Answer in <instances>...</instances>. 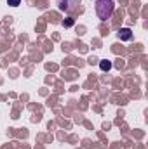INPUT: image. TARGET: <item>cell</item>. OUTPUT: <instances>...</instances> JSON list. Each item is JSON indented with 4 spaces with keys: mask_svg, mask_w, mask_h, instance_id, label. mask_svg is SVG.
<instances>
[{
    "mask_svg": "<svg viewBox=\"0 0 148 149\" xmlns=\"http://www.w3.org/2000/svg\"><path fill=\"white\" fill-rule=\"evenodd\" d=\"M113 9H115V5L111 0H96V14L99 19H103V21L110 19L113 14Z\"/></svg>",
    "mask_w": 148,
    "mask_h": 149,
    "instance_id": "6da1fadb",
    "label": "cell"
},
{
    "mask_svg": "<svg viewBox=\"0 0 148 149\" xmlns=\"http://www.w3.org/2000/svg\"><path fill=\"white\" fill-rule=\"evenodd\" d=\"M82 0H58V9L61 12H75L78 7H80Z\"/></svg>",
    "mask_w": 148,
    "mask_h": 149,
    "instance_id": "7a4b0ae2",
    "label": "cell"
},
{
    "mask_svg": "<svg viewBox=\"0 0 148 149\" xmlns=\"http://www.w3.org/2000/svg\"><path fill=\"white\" fill-rule=\"evenodd\" d=\"M118 38H120V40H131V38H132V31H131L129 28H122L120 33H118Z\"/></svg>",
    "mask_w": 148,
    "mask_h": 149,
    "instance_id": "3957f363",
    "label": "cell"
},
{
    "mask_svg": "<svg viewBox=\"0 0 148 149\" xmlns=\"http://www.w3.org/2000/svg\"><path fill=\"white\" fill-rule=\"evenodd\" d=\"M99 68H101L103 71H110L111 70V63L110 61H101V63H99Z\"/></svg>",
    "mask_w": 148,
    "mask_h": 149,
    "instance_id": "277c9868",
    "label": "cell"
},
{
    "mask_svg": "<svg viewBox=\"0 0 148 149\" xmlns=\"http://www.w3.org/2000/svg\"><path fill=\"white\" fill-rule=\"evenodd\" d=\"M73 23H75L73 17H66V19L63 21V26H65V28H70V26H73Z\"/></svg>",
    "mask_w": 148,
    "mask_h": 149,
    "instance_id": "5b68a950",
    "label": "cell"
},
{
    "mask_svg": "<svg viewBox=\"0 0 148 149\" xmlns=\"http://www.w3.org/2000/svg\"><path fill=\"white\" fill-rule=\"evenodd\" d=\"M7 3H9V5H12V7H18V5L21 3V0H7Z\"/></svg>",
    "mask_w": 148,
    "mask_h": 149,
    "instance_id": "8992f818",
    "label": "cell"
}]
</instances>
